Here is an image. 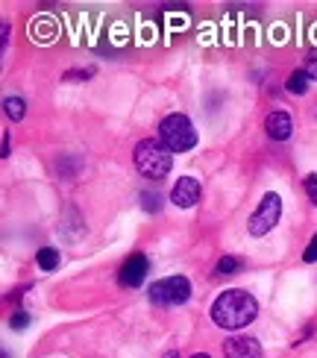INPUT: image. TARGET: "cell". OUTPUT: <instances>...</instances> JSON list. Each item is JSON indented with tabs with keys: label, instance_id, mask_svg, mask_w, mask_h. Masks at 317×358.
Wrapping results in <instances>:
<instances>
[{
	"label": "cell",
	"instance_id": "obj_20",
	"mask_svg": "<svg viewBox=\"0 0 317 358\" xmlns=\"http://www.w3.org/2000/svg\"><path fill=\"white\" fill-rule=\"evenodd\" d=\"M162 358H179V352H176V350H171V352H164Z\"/></svg>",
	"mask_w": 317,
	"mask_h": 358
},
{
	"label": "cell",
	"instance_id": "obj_3",
	"mask_svg": "<svg viewBox=\"0 0 317 358\" xmlns=\"http://www.w3.org/2000/svg\"><path fill=\"white\" fill-rule=\"evenodd\" d=\"M159 141L168 147L171 153H188L197 144V129L188 121V115L174 112L159 124Z\"/></svg>",
	"mask_w": 317,
	"mask_h": 358
},
{
	"label": "cell",
	"instance_id": "obj_4",
	"mask_svg": "<svg viewBox=\"0 0 317 358\" xmlns=\"http://www.w3.org/2000/svg\"><path fill=\"white\" fill-rule=\"evenodd\" d=\"M279 215H282V200H279V194H276V191H267L265 197H262V203H259V208H255V212L250 215V220H247L250 235H253V238L267 235V232L279 223Z\"/></svg>",
	"mask_w": 317,
	"mask_h": 358
},
{
	"label": "cell",
	"instance_id": "obj_9",
	"mask_svg": "<svg viewBox=\"0 0 317 358\" xmlns=\"http://www.w3.org/2000/svg\"><path fill=\"white\" fill-rule=\"evenodd\" d=\"M265 129H267V136L274 138V141H285L291 136V129H294V124H291V115L288 112H270L267 117H265Z\"/></svg>",
	"mask_w": 317,
	"mask_h": 358
},
{
	"label": "cell",
	"instance_id": "obj_8",
	"mask_svg": "<svg viewBox=\"0 0 317 358\" xmlns=\"http://www.w3.org/2000/svg\"><path fill=\"white\" fill-rule=\"evenodd\" d=\"M200 200V182L194 176H179V182L171 191V203L179 208H191Z\"/></svg>",
	"mask_w": 317,
	"mask_h": 358
},
{
	"label": "cell",
	"instance_id": "obj_18",
	"mask_svg": "<svg viewBox=\"0 0 317 358\" xmlns=\"http://www.w3.org/2000/svg\"><path fill=\"white\" fill-rule=\"evenodd\" d=\"M306 73H309V77L311 80H317V50L309 56V65H306Z\"/></svg>",
	"mask_w": 317,
	"mask_h": 358
},
{
	"label": "cell",
	"instance_id": "obj_13",
	"mask_svg": "<svg viewBox=\"0 0 317 358\" xmlns=\"http://www.w3.org/2000/svg\"><path fill=\"white\" fill-rule=\"evenodd\" d=\"M141 208H144V212H150V215L159 212V208H162V197H159L156 191H141Z\"/></svg>",
	"mask_w": 317,
	"mask_h": 358
},
{
	"label": "cell",
	"instance_id": "obj_14",
	"mask_svg": "<svg viewBox=\"0 0 317 358\" xmlns=\"http://www.w3.org/2000/svg\"><path fill=\"white\" fill-rule=\"evenodd\" d=\"M238 271H241V259H235V256H223V259L218 262V273H220V276L238 273Z\"/></svg>",
	"mask_w": 317,
	"mask_h": 358
},
{
	"label": "cell",
	"instance_id": "obj_12",
	"mask_svg": "<svg viewBox=\"0 0 317 358\" xmlns=\"http://www.w3.org/2000/svg\"><path fill=\"white\" fill-rule=\"evenodd\" d=\"M3 109H6V115L12 117V121H21L24 112H27V103H24V97H6Z\"/></svg>",
	"mask_w": 317,
	"mask_h": 358
},
{
	"label": "cell",
	"instance_id": "obj_6",
	"mask_svg": "<svg viewBox=\"0 0 317 358\" xmlns=\"http://www.w3.org/2000/svg\"><path fill=\"white\" fill-rule=\"evenodd\" d=\"M147 271H150V262H147V256H141V252H132V256L120 264V271H118V282L124 288H139L141 282H144V276H147Z\"/></svg>",
	"mask_w": 317,
	"mask_h": 358
},
{
	"label": "cell",
	"instance_id": "obj_11",
	"mask_svg": "<svg viewBox=\"0 0 317 358\" xmlns=\"http://www.w3.org/2000/svg\"><path fill=\"white\" fill-rule=\"evenodd\" d=\"M36 262H38L41 271H56V264H59V252H56L53 247H41V250H38V256H36Z\"/></svg>",
	"mask_w": 317,
	"mask_h": 358
},
{
	"label": "cell",
	"instance_id": "obj_21",
	"mask_svg": "<svg viewBox=\"0 0 317 358\" xmlns=\"http://www.w3.org/2000/svg\"><path fill=\"white\" fill-rule=\"evenodd\" d=\"M191 358H211V355H209V352H194Z\"/></svg>",
	"mask_w": 317,
	"mask_h": 358
},
{
	"label": "cell",
	"instance_id": "obj_7",
	"mask_svg": "<svg viewBox=\"0 0 317 358\" xmlns=\"http://www.w3.org/2000/svg\"><path fill=\"white\" fill-rule=\"evenodd\" d=\"M223 355L226 358H262V344L255 338L235 335L223 341Z\"/></svg>",
	"mask_w": 317,
	"mask_h": 358
},
{
	"label": "cell",
	"instance_id": "obj_1",
	"mask_svg": "<svg viewBox=\"0 0 317 358\" xmlns=\"http://www.w3.org/2000/svg\"><path fill=\"white\" fill-rule=\"evenodd\" d=\"M259 315V303H255V296L241 291V288H232V291H223L215 306H211V320L220 329L232 332V329H244L247 323L255 320Z\"/></svg>",
	"mask_w": 317,
	"mask_h": 358
},
{
	"label": "cell",
	"instance_id": "obj_2",
	"mask_svg": "<svg viewBox=\"0 0 317 358\" xmlns=\"http://www.w3.org/2000/svg\"><path fill=\"white\" fill-rule=\"evenodd\" d=\"M171 165H174L171 150H168V147H164L162 141L144 138V141L135 144V168H139L141 176H147V179H162V176L171 173Z\"/></svg>",
	"mask_w": 317,
	"mask_h": 358
},
{
	"label": "cell",
	"instance_id": "obj_15",
	"mask_svg": "<svg viewBox=\"0 0 317 358\" xmlns=\"http://www.w3.org/2000/svg\"><path fill=\"white\" fill-rule=\"evenodd\" d=\"M303 185H306V194H309V200H311V203L317 206V173H309Z\"/></svg>",
	"mask_w": 317,
	"mask_h": 358
},
{
	"label": "cell",
	"instance_id": "obj_10",
	"mask_svg": "<svg viewBox=\"0 0 317 358\" xmlns=\"http://www.w3.org/2000/svg\"><path fill=\"white\" fill-rule=\"evenodd\" d=\"M309 80L311 77H309L306 71H294L291 77H288V92L291 94H306L309 92Z\"/></svg>",
	"mask_w": 317,
	"mask_h": 358
},
{
	"label": "cell",
	"instance_id": "obj_5",
	"mask_svg": "<svg viewBox=\"0 0 317 358\" xmlns=\"http://www.w3.org/2000/svg\"><path fill=\"white\" fill-rule=\"evenodd\" d=\"M191 296V282L185 276H168L150 285V303L153 306H183Z\"/></svg>",
	"mask_w": 317,
	"mask_h": 358
},
{
	"label": "cell",
	"instance_id": "obj_17",
	"mask_svg": "<svg viewBox=\"0 0 317 358\" xmlns=\"http://www.w3.org/2000/svg\"><path fill=\"white\" fill-rule=\"evenodd\" d=\"M303 259H306V262H317V232H314V238L309 241V247H306V252H303Z\"/></svg>",
	"mask_w": 317,
	"mask_h": 358
},
{
	"label": "cell",
	"instance_id": "obj_19",
	"mask_svg": "<svg viewBox=\"0 0 317 358\" xmlns=\"http://www.w3.org/2000/svg\"><path fill=\"white\" fill-rule=\"evenodd\" d=\"M3 156H9V136L3 132Z\"/></svg>",
	"mask_w": 317,
	"mask_h": 358
},
{
	"label": "cell",
	"instance_id": "obj_16",
	"mask_svg": "<svg viewBox=\"0 0 317 358\" xmlns=\"http://www.w3.org/2000/svg\"><path fill=\"white\" fill-rule=\"evenodd\" d=\"M9 323H12V329H27V326H29V315H27V311H15Z\"/></svg>",
	"mask_w": 317,
	"mask_h": 358
}]
</instances>
